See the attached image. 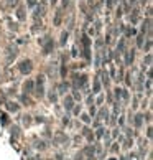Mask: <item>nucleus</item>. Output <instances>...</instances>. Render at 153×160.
<instances>
[{"instance_id":"f257e3e1","label":"nucleus","mask_w":153,"mask_h":160,"mask_svg":"<svg viewBox=\"0 0 153 160\" xmlns=\"http://www.w3.org/2000/svg\"><path fill=\"white\" fill-rule=\"evenodd\" d=\"M31 68H33V66H31V61H30V60H25V61L20 63V71L23 73V74H28V73L31 71Z\"/></svg>"},{"instance_id":"f03ea898","label":"nucleus","mask_w":153,"mask_h":160,"mask_svg":"<svg viewBox=\"0 0 153 160\" xmlns=\"http://www.w3.org/2000/svg\"><path fill=\"white\" fill-rule=\"evenodd\" d=\"M51 50H53V40H50V36H48L45 46H43V53H45V55H48V53H51Z\"/></svg>"},{"instance_id":"7ed1b4c3","label":"nucleus","mask_w":153,"mask_h":160,"mask_svg":"<svg viewBox=\"0 0 153 160\" xmlns=\"http://www.w3.org/2000/svg\"><path fill=\"white\" fill-rule=\"evenodd\" d=\"M43 83H45V79H43V76L38 78V96H43Z\"/></svg>"},{"instance_id":"20e7f679","label":"nucleus","mask_w":153,"mask_h":160,"mask_svg":"<svg viewBox=\"0 0 153 160\" xmlns=\"http://www.w3.org/2000/svg\"><path fill=\"white\" fill-rule=\"evenodd\" d=\"M23 88H25V91H26V93H31V89H33V83H31V81H26Z\"/></svg>"},{"instance_id":"39448f33","label":"nucleus","mask_w":153,"mask_h":160,"mask_svg":"<svg viewBox=\"0 0 153 160\" xmlns=\"http://www.w3.org/2000/svg\"><path fill=\"white\" fill-rule=\"evenodd\" d=\"M17 15H18V18H20V20H25V13H23V7H20V8L17 10Z\"/></svg>"},{"instance_id":"423d86ee","label":"nucleus","mask_w":153,"mask_h":160,"mask_svg":"<svg viewBox=\"0 0 153 160\" xmlns=\"http://www.w3.org/2000/svg\"><path fill=\"white\" fill-rule=\"evenodd\" d=\"M61 23V12H56V17H54V25H59Z\"/></svg>"},{"instance_id":"0eeeda50","label":"nucleus","mask_w":153,"mask_h":160,"mask_svg":"<svg viewBox=\"0 0 153 160\" xmlns=\"http://www.w3.org/2000/svg\"><path fill=\"white\" fill-rule=\"evenodd\" d=\"M132 61H133V53L128 51L127 53V63H132Z\"/></svg>"},{"instance_id":"6e6552de","label":"nucleus","mask_w":153,"mask_h":160,"mask_svg":"<svg viewBox=\"0 0 153 160\" xmlns=\"http://www.w3.org/2000/svg\"><path fill=\"white\" fill-rule=\"evenodd\" d=\"M66 103H68V104H66V107H68V109H71V106H72V104H71V103H72V99H71V98H68Z\"/></svg>"},{"instance_id":"1a4fd4ad","label":"nucleus","mask_w":153,"mask_h":160,"mask_svg":"<svg viewBox=\"0 0 153 160\" xmlns=\"http://www.w3.org/2000/svg\"><path fill=\"white\" fill-rule=\"evenodd\" d=\"M66 40H68V33H63V40H61V45H64V43H66Z\"/></svg>"},{"instance_id":"9d476101","label":"nucleus","mask_w":153,"mask_h":160,"mask_svg":"<svg viewBox=\"0 0 153 160\" xmlns=\"http://www.w3.org/2000/svg\"><path fill=\"white\" fill-rule=\"evenodd\" d=\"M68 5H69V0H63V7H64V8H66Z\"/></svg>"},{"instance_id":"9b49d317","label":"nucleus","mask_w":153,"mask_h":160,"mask_svg":"<svg viewBox=\"0 0 153 160\" xmlns=\"http://www.w3.org/2000/svg\"><path fill=\"white\" fill-rule=\"evenodd\" d=\"M35 3H36V0H28V5H30V7H33Z\"/></svg>"},{"instance_id":"f8f14e48","label":"nucleus","mask_w":153,"mask_h":160,"mask_svg":"<svg viewBox=\"0 0 153 160\" xmlns=\"http://www.w3.org/2000/svg\"><path fill=\"white\" fill-rule=\"evenodd\" d=\"M12 3H17V0H12Z\"/></svg>"},{"instance_id":"ddd939ff","label":"nucleus","mask_w":153,"mask_h":160,"mask_svg":"<svg viewBox=\"0 0 153 160\" xmlns=\"http://www.w3.org/2000/svg\"><path fill=\"white\" fill-rule=\"evenodd\" d=\"M56 2H58V0H53V3H56Z\"/></svg>"}]
</instances>
